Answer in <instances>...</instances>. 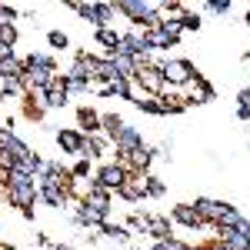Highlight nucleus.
I'll return each instance as SVG.
<instances>
[{
    "mask_svg": "<svg viewBox=\"0 0 250 250\" xmlns=\"http://www.w3.org/2000/svg\"><path fill=\"white\" fill-rule=\"evenodd\" d=\"M74 10H77L83 20H90V23H97V30H104L110 20H114L117 7L114 3H70Z\"/></svg>",
    "mask_w": 250,
    "mask_h": 250,
    "instance_id": "7ed1b4c3",
    "label": "nucleus"
},
{
    "mask_svg": "<svg viewBox=\"0 0 250 250\" xmlns=\"http://www.w3.org/2000/svg\"><path fill=\"white\" fill-rule=\"evenodd\" d=\"M164 80L170 83V87H187V83H193V63L190 60H164Z\"/></svg>",
    "mask_w": 250,
    "mask_h": 250,
    "instance_id": "20e7f679",
    "label": "nucleus"
},
{
    "mask_svg": "<svg viewBox=\"0 0 250 250\" xmlns=\"http://www.w3.org/2000/svg\"><path fill=\"white\" fill-rule=\"evenodd\" d=\"M154 250H187V247H184L180 240H173V237H170V240H157Z\"/></svg>",
    "mask_w": 250,
    "mask_h": 250,
    "instance_id": "7c9ffc66",
    "label": "nucleus"
},
{
    "mask_svg": "<svg viewBox=\"0 0 250 250\" xmlns=\"http://www.w3.org/2000/svg\"><path fill=\"white\" fill-rule=\"evenodd\" d=\"M77 120H80V127H83V130H90V134L97 137V130H100V114H94L90 107H80Z\"/></svg>",
    "mask_w": 250,
    "mask_h": 250,
    "instance_id": "f3484780",
    "label": "nucleus"
},
{
    "mask_svg": "<svg viewBox=\"0 0 250 250\" xmlns=\"http://www.w3.org/2000/svg\"><path fill=\"white\" fill-rule=\"evenodd\" d=\"M147 233H154L157 240H170V220H164V217H147Z\"/></svg>",
    "mask_w": 250,
    "mask_h": 250,
    "instance_id": "dca6fc26",
    "label": "nucleus"
},
{
    "mask_svg": "<svg viewBox=\"0 0 250 250\" xmlns=\"http://www.w3.org/2000/svg\"><path fill=\"white\" fill-rule=\"evenodd\" d=\"M160 30H164V34H167V40H170V43H177V40H180V34H184V27H180V17H167V20H160Z\"/></svg>",
    "mask_w": 250,
    "mask_h": 250,
    "instance_id": "5701e85b",
    "label": "nucleus"
},
{
    "mask_svg": "<svg viewBox=\"0 0 250 250\" xmlns=\"http://www.w3.org/2000/svg\"><path fill=\"white\" fill-rule=\"evenodd\" d=\"M37 250H43V247H37Z\"/></svg>",
    "mask_w": 250,
    "mask_h": 250,
    "instance_id": "37998d69",
    "label": "nucleus"
},
{
    "mask_svg": "<svg viewBox=\"0 0 250 250\" xmlns=\"http://www.w3.org/2000/svg\"><path fill=\"white\" fill-rule=\"evenodd\" d=\"M144 37H147V43H150V50H164V47H170V40H167V34H164L160 27L144 30Z\"/></svg>",
    "mask_w": 250,
    "mask_h": 250,
    "instance_id": "4be33fe9",
    "label": "nucleus"
},
{
    "mask_svg": "<svg viewBox=\"0 0 250 250\" xmlns=\"http://www.w3.org/2000/svg\"><path fill=\"white\" fill-rule=\"evenodd\" d=\"M244 20H247V23H250V10H247V17H244Z\"/></svg>",
    "mask_w": 250,
    "mask_h": 250,
    "instance_id": "ea45409f",
    "label": "nucleus"
},
{
    "mask_svg": "<svg viewBox=\"0 0 250 250\" xmlns=\"http://www.w3.org/2000/svg\"><path fill=\"white\" fill-rule=\"evenodd\" d=\"M180 27L184 30H200V14H184L180 17Z\"/></svg>",
    "mask_w": 250,
    "mask_h": 250,
    "instance_id": "c756f323",
    "label": "nucleus"
},
{
    "mask_svg": "<svg viewBox=\"0 0 250 250\" xmlns=\"http://www.w3.org/2000/svg\"><path fill=\"white\" fill-rule=\"evenodd\" d=\"M127 177H130V170H127L124 164H104V167L97 170V184H100L104 190H120V187L127 184Z\"/></svg>",
    "mask_w": 250,
    "mask_h": 250,
    "instance_id": "39448f33",
    "label": "nucleus"
},
{
    "mask_svg": "<svg viewBox=\"0 0 250 250\" xmlns=\"http://www.w3.org/2000/svg\"><path fill=\"white\" fill-rule=\"evenodd\" d=\"M207 10H213V14H227V10H230V0H207Z\"/></svg>",
    "mask_w": 250,
    "mask_h": 250,
    "instance_id": "2f4dec72",
    "label": "nucleus"
},
{
    "mask_svg": "<svg viewBox=\"0 0 250 250\" xmlns=\"http://www.w3.org/2000/svg\"><path fill=\"white\" fill-rule=\"evenodd\" d=\"M20 90H23V80H20V77L3 80V83H0V100H7V97H17Z\"/></svg>",
    "mask_w": 250,
    "mask_h": 250,
    "instance_id": "b1692460",
    "label": "nucleus"
},
{
    "mask_svg": "<svg viewBox=\"0 0 250 250\" xmlns=\"http://www.w3.org/2000/svg\"><path fill=\"white\" fill-rule=\"evenodd\" d=\"M107 60L114 63L117 77H124V80H134V77H137V60H134V57H124V54H110Z\"/></svg>",
    "mask_w": 250,
    "mask_h": 250,
    "instance_id": "ddd939ff",
    "label": "nucleus"
},
{
    "mask_svg": "<svg viewBox=\"0 0 250 250\" xmlns=\"http://www.w3.org/2000/svg\"><path fill=\"white\" fill-rule=\"evenodd\" d=\"M100 94H107V97H120V100H134V87H130V80L117 77L114 83H104V87H100Z\"/></svg>",
    "mask_w": 250,
    "mask_h": 250,
    "instance_id": "4468645a",
    "label": "nucleus"
},
{
    "mask_svg": "<svg viewBox=\"0 0 250 250\" xmlns=\"http://www.w3.org/2000/svg\"><path fill=\"white\" fill-rule=\"evenodd\" d=\"M213 250H224V247H213Z\"/></svg>",
    "mask_w": 250,
    "mask_h": 250,
    "instance_id": "79ce46f5",
    "label": "nucleus"
},
{
    "mask_svg": "<svg viewBox=\"0 0 250 250\" xmlns=\"http://www.w3.org/2000/svg\"><path fill=\"white\" fill-rule=\"evenodd\" d=\"M14 57V47H3V43H0V60H10Z\"/></svg>",
    "mask_w": 250,
    "mask_h": 250,
    "instance_id": "c9c22d12",
    "label": "nucleus"
},
{
    "mask_svg": "<svg viewBox=\"0 0 250 250\" xmlns=\"http://www.w3.org/2000/svg\"><path fill=\"white\" fill-rule=\"evenodd\" d=\"M164 184H160V177H144V193H150V197H164Z\"/></svg>",
    "mask_w": 250,
    "mask_h": 250,
    "instance_id": "a878e982",
    "label": "nucleus"
},
{
    "mask_svg": "<svg viewBox=\"0 0 250 250\" xmlns=\"http://www.w3.org/2000/svg\"><path fill=\"white\" fill-rule=\"evenodd\" d=\"M120 197H124V200H140V197H144V180H137V177H127V184H124V187H120Z\"/></svg>",
    "mask_w": 250,
    "mask_h": 250,
    "instance_id": "a211bd4d",
    "label": "nucleus"
},
{
    "mask_svg": "<svg viewBox=\"0 0 250 250\" xmlns=\"http://www.w3.org/2000/svg\"><path fill=\"white\" fill-rule=\"evenodd\" d=\"M237 100H240L237 107H250V87H247V90H240V94H237Z\"/></svg>",
    "mask_w": 250,
    "mask_h": 250,
    "instance_id": "f704fd0d",
    "label": "nucleus"
},
{
    "mask_svg": "<svg viewBox=\"0 0 250 250\" xmlns=\"http://www.w3.org/2000/svg\"><path fill=\"white\" fill-rule=\"evenodd\" d=\"M114 144H117V154H120V160H124V157H130L134 150H140V147H144V137H140V130H137V127H127V124H124V130L117 134Z\"/></svg>",
    "mask_w": 250,
    "mask_h": 250,
    "instance_id": "0eeeda50",
    "label": "nucleus"
},
{
    "mask_svg": "<svg viewBox=\"0 0 250 250\" xmlns=\"http://www.w3.org/2000/svg\"><path fill=\"white\" fill-rule=\"evenodd\" d=\"M100 130H107L110 140H117V134L124 130V120H120L117 114H104V117H100Z\"/></svg>",
    "mask_w": 250,
    "mask_h": 250,
    "instance_id": "aec40b11",
    "label": "nucleus"
},
{
    "mask_svg": "<svg viewBox=\"0 0 250 250\" xmlns=\"http://www.w3.org/2000/svg\"><path fill=\"white\" fill-rule=\"evenodd\" d=\"M173 220H177L180 227H190V230H197V227L204 224V217L197 213L193 204H180V207H173Z\"/></svg>",
    "mask_w": 250,
    "mask_h": 250,
    "instance_id": "f8f14e48",
    "label": "nucleus"
},
{
    "mask_svg": "<svg viewBox=\"0 0 250 250\" xmlns=\"http://www.w3.org/2000/svg\"><path fill=\"white\" fill-rule=\"evenodd\" d=\"M83 204L90 207V210H97V213H110V190H104L100 184H90L87 187V193H83Z\"/></svg>",
    "mask_w": 250,
    "mask_h": 250,
    "instance_id": "1a4fd4ad",
    "label": "nucleus"
},
{
    "mask_svg": "<svg viewBox=\"0 0 250 250\" xmlns=\"http://www.w3.org/2000/svg\"><path fill=\"white\" fill-rule=\"evenodd\" d=\"M0 250H17V247H0Z\"/></svg>",
    "mask_w": 250,
    "mask_h": 250,
    "instance_id": "58836bf2",
    "label": "nucleus"
},
{
    "mask_svg": "<svg viewBox=\"0 0 250 250\" xmlns=\"http://www.w3.org/2000/svg\"><path fill=\"white\" fill-rule=\"evenodd\" d=\"M37 177H30V180H23V184H3V197L14 204V207H20V210H30L34 207V200L40 197V190H37Z\"/></svg>",
    "mask_w": 250,
    "mask_h": 250,
    "instance_id": "f03ea898",
    "label": "nucleus"
},
{
    "mask_svg": "<svg viewBox=\"0 0 250 250\" xmlns=\"http://www.w3.org/2000/svg\"><path fill=\"white\" fill-rule=\"evenodd\" d=\"M0 170H3V167H0Z\"/></svg>",
    "mask_w": 250,
    "mask_h": 250,
    "instance_id": "c03bdc74",
    "label": "nucleus"
},
{
    "mask_svg": "<svg viewBox=\"0 0 250 250\" xmlns=\"http://www.w3.org/2000/svg\"><path fill=\"white\" fill-rule=\"evenodd\" d=\"M237 117L240 120H250V107H237Z\"/></svg>",
    "mask_w": 250,
    "mask_h": 250,
    "instance_id": "e433bc0d",
    "label": "nucleus"
},
{
    "mask_svg": "<svg viewBox=\"0 0 250 250\" xmlns=\"http://www.w3.org/2000/svg\"><path fill=\"white\" fill-rule=\"evenodd\" d=\"M117 54L134 57V60H144V57H150V43H147V37H144V34H124L120 50H117Z\"/></svg>",
    "mask_w": 250,
    "mask_h": 250,
    "instance_id": "423d86ee",
    "label": "nucleus"
},
{
    "mask_svg": "<svg viewBox=\"0 0 250 250\" xmlns=\"http://www.w3.org/2000/svg\"><path fill=\"white\" fill-rule=\"evenodd\" d=\"M100 230L107 233V237H114V240H120V244H124V240L130 237V233H127V227H120V224H104Z\"/></svg>",
    "mask_w": 250,
    "mask_h": 250,
    "instance_id": "cd10ccee",
    "label": "nucleus"
},
{
    "mask_svg": "<svg viewBox=\"0 0 250 250\" xmlns=\"http://www.w3.org/2000/svg\"><path fill=\"white\" fill-rule=\"evenodd\" d=\"M0 43L3 47H14L17 43V27L14 23H0Z\"/></svg>",
    "mask_w": 250,
    "mask_h": 250,
    "instance_id": "bb28decb",
    "label": "nucleus"
},
{
    "mask_svg": "<svg viewBox=\"0 0 250 250\" xmlns=\"http://www.w3.org/2000/svg\"><path fill=\"white\" fill-rule=\"evenodd\" d=\"M193 207H197V213H200L204 220H210V224H220L224 213L230 210V204H224V200H207V197H200Z\"/></svg>",
    "mask_w": 250,
    "mask_h": 250,
    "instance_id": "9d476101",
    "label": "nucleus"
},
{
    "mask_svg": "<svg viewBox=\"0 0 250 250\" xmlns=\"http://www.w3.org/2000/svg\"><path fill=\"white\" fill-rule=\"evenodd\" d=\"M83 140H87V137L80 134V130H74V127H63V130H57V144H60V150H63V154H80Z\"/></svg>",
    "mask_w": 250,
    "mask_h": 250,
    "instance_id": "9b49d317",
    "label": "nucleus"
},
{
    "mask_svg": "<svg viewBox=\"0 0 250 250\" xmlns=\"http://www.w3.org/2000/svg\"><path fill=\"white\" fill-rule=\"evenodd\" d=\"M70 173H74L77 180H83V177L90 173V160H83V157H80V160H77V167H74V170H70Z\"/></svg>",
    "mask_w": 250,
    "mask_h": 250,
    "instance_id": "473e14b6",
    "label": "nucleus"
},
{
    "mask_svg": "<svg viewBox=\"0 0 250 250\" xmlns=\"http://www.w3.org/2000/svg\"><path fill=\"white\" fill-rule=\"evenodd\" d=\"M74 220H77L80 227H104V220H107V217H104V213H97V210H90L87 204H80L77 210H74Z\"/></svg>",
    "mask_w": 250,
    "mask_h": 250,
    "instance_id": "2eb2a0df",
    "label": "nucleus"
},
{
    "mask_svg": "<svg viewBox=\"0 0 250 250\" xmlns=\"http://www.w3.org/2000/svg\"><path fill=\"white\" fill-rule=\"evenodd\" d=\"M187 250H207V247H187Z\"/></svg>",
    "mask_w": 250,
    "mask_h": 250,
    "instance_id": "4c0bfd02",
    "label": "nucleus"
},
{
    "mask_svg": "<svg viewBox=\"0 0 250 250\" xmlns=\"http://www.w3.org/2000/svg\"><path fill=\"white\" fill-rule=\"evenodd\" d=\"M134 80L144 87V90H147V94H154V97L167 87V80H164V70H160V67H140Z\"/></svg>",
    "mask_w": 250,
    "mask_h": 250,
    "instance_id": "6e6552de",
    "label": "nucleus"
},
{
    "mask_svg": "<svg viewBox=\"0 0 250 250\" xmlns=\"http://www.w3.org/2000/svg\"><path fill=\"white\" fill-rule=\"evenodd\" d=\"M50 250H67V247H50Z\"/></svg>",
    "mask_w": 250,
    "mask_h": 250,
    "instance_id": "a19ab883",
    "label": "nucleus"
},
{
    "mask_svg": "<svg viewBox=\"0 0 250 250\" xmlns=\"http://www.w3.org/2000/svg\"><path fill=\"white\" fill-rule=\"evenodd\" d=\"M120 34H114V30H107V27H104V30H97V43H104V47H107V50H110V54H117V50H120Z\"/></svg>",
    "mask_w": 250,
    "mask_h": 250,
    "instance_id": "412c9836",
    "label": "nucleus"
},
{
    "mask_svg": "<svg viewBox=\"0 0 250 250\" xmlns=\"http://www.w3.org/2000/svg\"><path fill=\"white\" fill-rule=\"evenodd\" d=\"M134 104L140 107V110H147V114H167V110H164V104H160L157 97H144V100H134Z\"/></svg>",
    "mask_w": 250,
    "mask_h": 250,
    "instance_id": "393cba45",
    "label": "nucleus"
},
{
    "mask_svg": "<svg viewBox=\"0 0 250 250\" xmlns=\"http://www.w3.org/2000/svg\"><path fill=\"white\" fill-rule=\"evenodd\" d=\"M117 10L124 14V17H130L134 23H140L144 30H154L160 27V3H140V0H124V3H117Z\"/></svg>",
    "mask_w": 250,
    "mask_h": 250,
    "instance_id": "f257e3e1",
    "label": "nucleus"
},
{
    "mask_svg": "<svg viewBox=\"0 0 250 250\" xmlns=\"http://www.w3.org/2000/svg\"><path fill=\"white\" fill-rule=\"evenodd\" d=\"M160 10H167V14H180V10H184V3H177V0H167V3H160Z\"/></svg>",
    "mask_w": 250,
    "mask_h": 250,
    "instance_id": "72a5a7b5",
    "label": "nucleus"
},
{
    "mask_svg": "<svg viewBox=\"0 0 250 250\" xmlns=\"http://www.w3.org/2000/svg\"><path fill=\"white\" fill-rule=\"evenodd\" d=\"M104 147H107V140H104V137H87V140H83V147H80V157H83V160L100 157V150H104Z\"/></svg>",
    "mask_w": 250,
    "mask_h": 250,
    "instance_id": "6ab92c4d",
    "label": "nucleus"
},
{
    "mask_svg": "<svg viewBox=\"0 0 250 250\" xmlns=\"http://www.w3.org/2000/svg\"><path fill=\"white\" fill-rule=\"evenodd\" d=\"M47 40H50V47H54V50H67V47H70V37H67V34H60V30H50Z\"/></svg>",
    "mask_w": 250,
    "mask_h": 250,
    "instance_id": "c85d7f7f",
    "label": "nucleus"
}]
</instances>
